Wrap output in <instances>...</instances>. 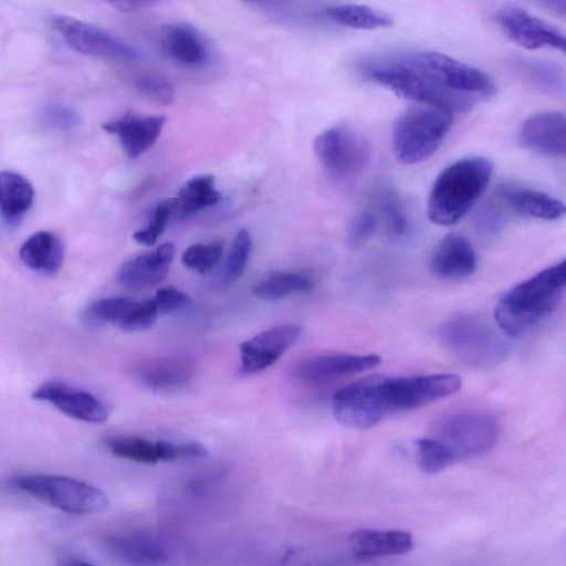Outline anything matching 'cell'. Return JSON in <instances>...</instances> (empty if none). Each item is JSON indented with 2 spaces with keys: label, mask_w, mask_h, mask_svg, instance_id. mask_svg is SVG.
Segmentation results:
<instances>
[{
  "label": "cell",
  "mask_w": 566,
  "mask_h": 566,
  "mask_svg": "<svg viewBox=\"0 0 566 566\" xmlns=\"http://www.w3.org/2000/svg\"><path fill=\"white\" fill-rule=\"evenodd\" d=\"M549 10L556 12L557 14H565L566 12V1H548L544 3Z\"/></svg>",
  "instance_id": "f6af8a7d"
},
{
  "label": "cell",
  "mask_w": 566,
  "mask_h": 566,
  "mask_svg": "<svg viewBox=\"0 0 566 566\" xmlns=\"http://www.w3.org/2000/svg\"><path fill=\"white\" fill-rule=\"evenodd\" d=\"M379 205L388 232L392 237L403 235L408 220L396 195L390 190L384 191L379 197Z\"/></svg>",
  "instance_id": "8d00e7d4"
},
{
  "label": "cell",
  "mask_w": 566,
  "mask_h": 566,
  "mask_svg": "<svg viewBox=\"0 0 566 566\" xmlns=\"http://www.w3.org/2000/svg\"><path fill=\"white\" fill-rule=\"evenodd\" d=\"M313 149L327 174L340 181L359 176L371 156L368 140L345 125L333 126L318 134Z\"/></svg>",
  "instance_id": "30bf717a"
},
{
  "label": "cell",
  "mask_w": 566,
  "mask_h": 566,
  "mask_svg": "<svg viewBox=\"0 0 566 566\" xmlns=\"http://www.w3.org/2000/svg\"><path fill=\"white\" fill-rule=\"evenodd\" d=\"M378 227L377 217L370 211L356 212L349 220L347 228V240L350 247H361L376 232Z\"/></svg>",
  "instance_id": "f35d334b"
},
{
  "label": "cell",
  "mask_w": 566,
  "mask_h": 566,
  "mask_svg": "<svg viewBox=\"0 0 566 566\" xmlns=\"http://www.w3.org/2000/svg\"><path fill=\"white\" fill-rule=\"evenodd\" d=\"M452 119V113L432 106L419 105L407 109L392 129L396 158L406 165L430 158L449 134Z\"/></svg>",
  "instance_id": "5b68a950"
},
{
  "label": "cell",
  "mask_w": 566,
  "mask_h": 566,
  "mask_svg": "<svg viewBox=\"0 0 566 566\" xmlns=\"http://www.w3.org/2000/svg\"><path fill=\"white\" fill-rule=\"evenodd\" d=\"M34 199L32 185L18 172L0 171V213L9 222L21 219Z\"/></svg>",
  "instance_id": "83f0119b"
},
{
  "label": "cell",
  "mask_w": 566,
  "mask_h": 566,
  "mask_svg": "<svg viewBox=\"0 0 566 566\" xmlns=\"http://www.w3.org/2000/svg\"><path fill=\"white\" fill-rule=\"evenodd\" d=\"M19 255L29 269L52 275L59 272L63 264L64 247L54 233L38 231L22 243Z\"/></svg>",
  "instance_id": "484cf974"
},
{
  "label": "cell",
  "mask_w": 566,
  "mask_h": 566,
  "mask_svg": "<svg viewBox=\"0 0 566 566\" xmlns=\"http://www.w3.org/2000/svg\"><path fill=\"white\" fill-rule=\"evenodd\" d=\"M566 281L565 261L554 264L507 291L497 302L494 317L509 336H521L552 314Z\"/></svg>",
  "instance_id": "7a4b0ae2"
},
{
  "label": "cell",
  "mask_w": 566,
  "mask_h": 566,
  "mask_svg": "<svg viewBox=\"0 0 566 566\" xmlns=\"http://www.w3.org/2000/svg\"><path fill=\"white\" fill-rule=\"evenodd\" d=\"M510 67L526 84L547 94L564 96L565 73L558 64L533 57L513 56Z\"/></svg>",
  "instance_id": "4316f807"
},
{
  "label": "cell",
  "mask_w": 566,
  "mask_h": 566,
  "mask_svg": "<svg viewBox=\"0 0 566 566\" xmlns=\"http://www.w3.org/2000/svg\"><path fill=\"white\" fill-rule=\"evenodd\" d=\"M252 249V239L248 230L241 229L235 234L230 249L226 268L224 281L233 282L242 276L247 268Z\"/></svg>",
  "instance_id": "836d02e7"
},
{
  "label": "cell",
  "mask_w": 566,
  "mask_h": 566,
  "mask_svg": "<svg viewBox=\"0 0 566 566\" xmlns=\"http://www.w3.org/2000/svg\"><path fill=\"white\" fill-rule=\"evenodd\" d=\"M381 361L378 355L332 354L301 361L294 375L304 381L321 382L376 367Z\"/></svg>",
  "instance_id": "ffe728a7"
},
{
  "label": "cell",
  "mask_w": 566,
  "mask_h": 566,
  "mask_svg": "<svg viewBox=\"0 0 566 566\" xmlns=\"http://www.w3.org/2000/svg\"><path fill=\"white\" fill-rule=\"evenodd\" d=\"M349 544L353 555L360 560L403 555L413 547L411 534L402 530H357L352 533Z\"/></svg>",
  "instance_id": "cb8c5ba5"
},
{
  "label": "cell",
  "mask_w": 566,
  "mask_h": 566,
  "mask_svg": "<svg viewBox=\"0 0 566 566\" xmlns=\"http://www.w3.org/2000/svg\"><path fill=\"white\" fill-rule=\"evenodd\" d=\"M139 302L128 297H107L91 304L88 317L98 323H112L119 327L138 307Z\"/></svg>",
  "instance_id": "1f68e13d"
},
{
  "label": "cell",
  "mask_w": 566,
  "mask_h": 566,
  "mask_svg": "<svg viewBox=\"0 0 566 566\" xmlns=\"http://www.w3.org/2000/svg\"><path fill=\"white\" fill-rule=\"evenodd\" d=\"M523 147L542 156L563 158L565 156V115L549 111L527 117L518 130Z\"/></svg>",
  "instance_id": "9a60e30c"
},
{
  "label": "cell",
  "mask_w": 566,
  "mask_h": 566,
  "mask_svg": "<svg viewBox=\"0 0 566 566\" xmlns=\"http://www.w3.org/2000/svg\"><path fill=\"white\" fill-rule=\"evenodd\" d=\"M196 364L184 356L147 358L134 367L139 382L153 391H171L187 385L196 374Z\"/></svg>",
  "instance_id": "2e32d148"
},
{
  "label": "cell",
  "mask_w": 566,
  "mask_h": 566,
  "mask_svg": "<svg viewBox=\"0 0 566 566\" xmlns=\"http://www.w3.org/2000/svg\"><path fill=\"white\" fill-rule=\"evenodd\" d=\"M301 326L283 324L240 344V370L255 374L273 365L300 337Z\"/></svg>",
  "instance_id": "4fadbf2b"
},
{
  "label": "cell",
  "mask_w": 566,
  "mask_h": 566,
  "mask_svg": "<svg viewBox=\"0 0 566 566\" xmlns=\"http://www.w3.org/2000/svg\"><path fill=\"white\" fill-rule=\"evenodd\" d=\"M43 116L49 125L60 130H73L80 124L78 114L72 107L63 104L46 105Z\"/></svg>",
  "instance_id": "b9f144b4"
},
{
  "label": "cell",
  "mask_w": 566,
  "mask_h": 566,
  "mask_svg": "<svg viewBox=\"0 0 566 566\" xmlns=\"http://www.w3.org/2000/svg\"><path fill=\"white\" fill-rule=\"evenodd\" d=\"M61 566H94L91 563H87L83 559L78 558H65L62 560Z\"/></svg>",
  "instance_id": "bcb514c9"
},
{
  "label": "cell",
  "mask_w": 566,
  "mask_h": 566,
  "mask_svg": "<svg viewBox=\"0 0 566 566\" xmlns=\"http://www.w3.org/2000/svg\"><path fill=\"white\" fill-rule=\"evenodd\" d=\"M136 87L146 96L160 104H170L175 96L172 84L164 76L146 73L135 81Z\"/></svg>",
  "instance_id": "74e56055"
},
{
  "label": "cell",
  "mask_w": 566,
  "mask_h": 566,
  "mask_svg": "<svg viewBox=\"0 0 566 566\" xmlns=\"http://www.w3.org/2000/svg\"><path fill=\"white\" fill-rule=\"evenodd\" d=\"M108 451L117 458L155 464L180 458L179 444L168 441H150L140 437H109L105 440Z\"/></svg>",
  "instance_id": "d4e9b609"
},
{
  "label": "cell",
  "mask_w": 566,
  "mask_h": 566,
  "mask_svg": "<svg viewBox=\"0 0 566 566\" xmlns=\"http://www.w3.org/2000/svg\"><path fill=\"white\" fill-rule=\"evenodd\" d=\"M313 280L295 272H275L260 281L253 290L254 295L266 302L282 300L301 294L313 287Z\"/></svg>",
  "instance_id": "4dcf8cb0"
},
{
  "label": "cell",
  "mask_w": 566,
  "mask_h": 566,
  "mask_svg": "<svg viewBox=\"0 0 566 566\" xmlns=\"http://www.w3.org/2000/svg\"><path fill=\"white\" fill-rule=\"evenodd\" d=\"M496 200L514 213L537 220H558L565 214L562 200L546 192L515 185H502L496 190Z\"/></svg>",
  "instance_id": "d6986e66"
},
{
  "label": "cell",
  "mask_w": 566,
  "mask_h": 566,
  "mask_svg": "<svg viewBox=\"0 0 566 566\" xmlns=\"http://www.w3.org/2000/svg\"><path fill=\"white\" fill-rule=\"evenodd\" d=\"M157 307L153 300L139 302L138 307L120 326L126 332H140L150 328L157 318Z\"/></svg>",
  "instance_id": "7bdbcfd3"
},
{
  "label": "cell",
  "mask_w": 566,
  "mask_h": 566,
  "mask_svg": "<svg viewBox=\"0 0 566 566\" xmlns=\"http://www.w3.org/2000/svg\"><path fill=\"white\" fill-rule=\"evenodd\" d=\"M111 553L130 566H159L169 560L165 543L149 534L112 535L107 538Z\"/></svg>",
  "instance_id": "603a6c76"
},
{
  "label": "cell",
  "mask_w": 566,
  "mask_h": 566,
  "mask_svg": "<svg viewBox=\"0 0 566 566\" xmlns=\"http://www.w3.org/2000/svg\"><path fill=\"white\" fill-rule=\"evenodd\" d=\"M402 57L437 88L470 106L496 93V85L488 73L447 54L418 51Z\"/></svg>",
  "instance_id": "277c9868"
},
{
  "label": "cell",
  "mask_w": 566,
  "mask_h": 566,
  "mask_svg": "<svg viewBox=\"0 0 566 566\" xmlns=\"http://www.w3.org/2000/svg\"><path fill=\"white\" fill-rule=\"evenodd\" d=\"M163 51L175 62L187 67H200L207 63L209 49L199 31L184 22H170L161 29Z\"/></svg>",
  "instance_id": "7402d4cb"
},
{
  "label": "cell",
  "mask_w": 566,
  "mask_h": 566,
  "mask_svg": "<svg viewBox=\"0 0 566 566\" xmlns=\"http://www.w3.org/2000/svg\"><path fill=\"white\" fill-rule=\"evenodd\" d=\"M495 20L504 34L524 49L565 52L564 33L522 8L505 7L497 11Z\"/></svg>",
  "instance_id": "7c38bea8"
},
{
  "label": "cell",
  "mask_w": 566,
  "mask_h": 566,
  "mask_svg": "<svg viewBox=\"0 0 566 566\" xmlns=\"http://www.w3.org/2000/svg\"><path fill=\"white\" fill-rule=\"evenodd\" d=\"M174 211L171 199H165L156 203L147 227L136 231L133 238L144 245H153L166 230Z\"/></svg>",
  "instance_id": "d590c367"
},
{
  "label": "cell",
  "mask_w": 566,
  "mask_h": 566,
  "mask_svg": "<svg viewBox=\"0 0 566 566\" xmlns=\"http://www.w3.org/2000/svg\"><path fill=\"white\" fill-rule=\"evenodd\" d=\"M439 339L452 356L473 367H494L507 354L501 336L488 323L472 315L450 318L440 327Z\"/></svg>",
  "instance_id": "ba28073f"
},
{
  "label": "cell",
  "mask_w": 566,
  "mask_h": 566,
  "mask_svg": "<svg viewBox=\"0 0 566 566\" xmlns=\"http://www.w3.org/2000/svg\"><path fill=\"white\" fill-rule=\"evenodd\" d=\"M175 247L167 242L155 250L126 261L117 272V280L130 291H142L159 284L167 275Z\"/></svg>",
  "instance_id": "ac0fdd59"
},
{
  "label": "cell",
  "mask_w": 566,
  "mask_h": 566,
  "mask_svg": "<svg viewBox=\"0 0 566 566\" xmlns=\"http://www.w3.org/2000/svg\"><path fill=\"white\" fill-rule=\"evenodd\" d=\"M154 303L158 313H175L191 304L190 297L174 286H164L156 291Z\"/></svg>",
  "instance_id": "60d3db41"
},
{
  "label": "cell",
  "mask_w": 566,
  "mask_h": 566,
  "mask_svg": "<svg viewBox=\"0 0 566 566\" xmlns=\"http://www.w3.org/2000/svg\"><path fill=\"white\" fill-rule=\"evenodd\" d=\"M461 378L450 373L369 376L337 390L332 409L343 426L369 429L391 413L418 409L449 397L461 388Z\"/></svg>",
  "instance_id": "6da1fadb"
},
{
  "label": "cell",
  "mask_w": 566,
  "mask_h": 566,
  "mask_svg": "<svg viewBox=\"0 0 566 566\" xmlns=\"http://www.w3.org/2000/svg\"><path fill=\"white\" fill-rule=\"evenodd\" d=\"M151 3L153 2H150V1H139V0L136 1L135 0V1H115V2H112L111 4L120 11L132 12V11L138 10L143 7H146L148 4H151Z\"/></svg>",
  "instance_id": "ee69618b"
},
{
  "label": "cell",
  "mask_w": 566,
  "mask_h": 566,
  "mask_svg": "<svg viewBox=\"0 0 566 566\" xmlns=\"http://www.w3.org/2000/svg\"><path fill=\"white\" fill-rule=\"evenodd\" d=\"M476 266L475 252L461 234L446 235L433 249L430 258L432 273L444 280H460L471 275Z\"/></svg>",
  "instance_id": "44dd1931"
},
{
  "label": "cell",
  "mask_w": 566,
  "mask_h": 566,
  "mask_svg": "<svg viewBox=\"0 0 566 566\" xmlns=\"http://www.w3.org/2000/svg\"><path fill=\"white\" fill-rule=\"evenodd\" d=\"M418 464L428 474H434L454 463L450 451L432 437L417 439L415 442Z\"/></svg>",
  "instance_id": "d6a6232c"
},
{
  "label": "cell",
  "mask_w": 566,
  "mask_h": 566,
  "mask_svg": "<svg viewBox=\"0 0 566 566\" xmlns=\"http://www.w3.org/2000/svg\"><path fill=\"white\" fill-rule=\"evenodd\" d=\"M506 209L499 202H489L476 214V230L483 235H494L506 224Z\"/></svg>",
  "instance_id": "ab89813d"
},
{
  "label": "cell",
  "mask_w": 566,
  "mask_h": 566,
  "mask_svg": "<svg viewBox=\"0 0 566 566\" xmlns=\"http://www.w3.org/2000/svg\"><path fill=\"white\" fill-rule=\"evenodd\" d=\"M11 488L28 493L71 514H95L108 505L106 494L86 482L56 474H19L10 479Z\"/></svg>",
  "instance_id": "8992f818"
},
{
  "label": "cell",
  "mask_w": 566,
  "mask_h": 566,
  "mask_svg": "<svg viewBox=\"0 0 566 566\" xmlns=\"http://www.w3.org/2000/svg\"><path fill=\"white\" fill-rule=\"evenodd\" d=\"M221 243H196L189 245L182 253L185 266L199 273H206L214 268L222 255Z\"/></svg>",
  "instance_id": "e575fe53"
},
{
  "label": "cell",
  "mask_w": 566,
  "mask_h": 566,
  "mask_svg": "<svg viewBox=\"0 0 566 566\" xmlns=\"http://www.w3.org/2000/svg\"><path fill=\"white\" fill-rule=\"evenodd\" d=\"M50 23L63 41L81 54L127 61L139 57L130 45L98 25L63 14L53 15Z\"/></svg>",
  "instance_id": "8fae6325"
},
{
  "label": "cell",
  "mask_w": 566,
  "mask_h": 566,
  "mask_svg": "<svg viewBox=\"0 0 566 566\" xmlns=\"http://www.w3.org/2000/svg\"><path fill=\"white\" fill-rule=\"evenodd\" d=\"M492 176V163L480 156L464 157L447 166L429 192V219L444 227L461 221L483 196Z\"/></svg>",
  "instance_id": "3957f363"
},
{
  "label": "cell",
  "mask_w": 566,
  "mask_h": 566,
  "mask_svg": "<svg viewBox=\"0 0 566 566\" xmlns=\"http://www.w3.org/2000/svg\"><path fill=\"white\" fill-rule=\"evenodd\" d=\"M212 175H199L187 180L171 199L174 210L188 216L218 203L221 193Z\"/></svg>",
  "instance_id": "f1b7e54d"
},
{
  "label": "cell",
  "mask_w": 566,
  "mask_h": 566,
  "mask_svg": "<svg viewBox=\"0 0 566 566\" xmlns=\"http://www.w3.org/2000/svg\"><path fill=\"white\" fill-rule=\"evenodd\" d=\"M369 81L386 87L396 95L450 113L464 112L470 105L437 88L401 56L373 61L360 69Z\"/></svg>",
  "instance_id": "52a82bcc"
},
{
  "label": "cell",
  "mask_w": 566,
  "mask_h": 566,
  "mask_svg": "<svg viewBox=\"0 0 566 566\" xmlns=\"http://www.w3.org/2000/svg\"><path fill=\"white\" fill-rule=\"evenodd\" d=\"M326 15L339 25L360 30L385 29L394 23L387 12L357 3L334 4L327 8Z\"/></svg>",
  "instance_id": "f546056e"
},
{
  "label": "cell",
  "mask_w": 566,
  "mask_h": 566,
  "mask_svg": "<svg viewBox=\"0 0 566 566\" xmlns=\"http://www.w3.org/2000/svg\"><path fill=\"white\" fill-rule=\"evenodd\" d=\"M166 118L157 115H137L127 113L118 118L105 122V132L115 135L126 155L137 158L148 150L158 139Z\"/></svg>",
  "instance_id": "e0dca14e"
},
{
  "label": "cell",
  "mask_w": 566,
  "mask_h": 566,
  "mask_svg": "<svg viewBox=\"0 0 566 566\" xmlns=\"http://www.w3.org/2000/svg\"><path fill=\"white\" fill-rule=\"evenodd\" d=\"M32 398L46 401L66 416L88 423H103L108 418L105 403L93 394L62 381L40 385Z\"/></svg>",
  "instance_id": "5bb4252c"
},
{
  "label": "cell",
  "mask_w": 566,
  "mask_h": 566,
  "mask_svg": "<svg viewBox=\"0 0 566 566\" xmlns=\"http://www.w3.org/2000/svg\"><path fill=\"white\" fill-rule=\"evenodd\" d=\"M499 433V423L492 415L459 411L440 417L432 424L429 437L442 443L457 462L492 449Z\"/></svg>",
  "instance_id": "9c48e42d"
}]
</instances>
